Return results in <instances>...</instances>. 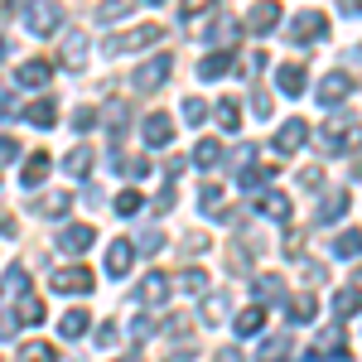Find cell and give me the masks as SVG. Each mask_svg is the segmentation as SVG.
Returning a JSON list of instances; mask_svg holds the SVG:
<instances>
[{
    "mask_svg": "<svg viewBox=\"0 0 362 362\" xmlns=\"http://www.w3.org/2000/svg\"><path fill=\"white\" fill-rule=\"evenodd\" d=\"M362 145V121L348 112H338L334 121H324V136H319V150H329V155H343V150H353Z\"/></svg>",
    "mask_w": 362,
    "mask_h": 362,
    "instance_id": "6da1fadb",
    "label": "cell"
},
{
    "mask_svg": "<svg viewBox=\"0 0 362 362\" xmlns=\"http://www.w3.org/2000/svg\"><path fill=\"white\" fill-rule=\"evenodd\" d=\"M169 73H174V58H169V54H160V58L140 63L136 73H131V87H136V92H155V87L165 83Z\"/></svg>",
    "mask_w": 362,
    "mask_h": 362,
    "instance_id": "7a4b0ae2",
    "label": "cell"
},
{
    "mask_svg": "<svg viewBox=\"0 0 362 362\" xmlns=\"http://www.w3.org/2000/svg\"><path fill=\"white\" fill-rule=\"evenodd\" d=\"M295 44H314V39H324L329 34V20L319 15V10H300L295 20H290V29H285Z\"/></svg>",
    "mask_w": 362,
    "mask_h": 362,
    "instance_id": "3957f363",
    "label": "cell"
},
{
    "mask_svg": "<svg viewBox=\"0 0 362 362\" xmlns=\"http://www.w3.org/2000/svg\"><path fill=\"white\" fill-rule=\"evenodd\" d=\"M165 39V29L160 25H140L136 34H116V39H107V54H126V49H145V44H160Z\"/></svg>",
    "mask_w": 362,
    "mask_h": 362,
    "instance_id": "277c9868",
    "label": "cell"
},
{
    "mask_svg": "<svg viewBox=\"0 0 362 362\" xmlns=\"http://www.w3.org/2000/svg\"><path fill=\"white\" fill-rule=\"evenodd\" d=\"M25 25L34 29V34H54L58 25H63V10H58L54 0H39V5H29V15H25Z\"/></svg>",
    "mask_w": 362,
    "mask_h": 362,
    "instance_id": "5b68a950",
    "label": "cell"
},
{
    "mask_svg": "<svg viewBox=\"0 0 362 362\" xmlns=\"http://www.w3.org/2000/svg\"><path fill=\"white\" fill-rule=\"evenodd\" d=\"M276 25H280V5H276V0H261V5H251V10H247V29H251V34H271Z\"/></svg>",
    "mask_w": 362,
    "mask_h": 362,
    "instance_id": "8992f818",
    "label": "cell"
},
{
    "mask_svg": "<svg viewBox=\"0 0 362 362\" xmlns=\"http://www.w3.org/2000/svg\"><path fill=\"white\" fill-rule=\"evenodd\" d=\"M54 290L58 295H83V290H92V271H83V266L54 271Z\"/></svg>",
    "mask_w": 362,
    "mask_h": 362,
    "instance_id": "52a82bcc",
    "label": "cell"
},
{
    "mask_svg": "<svg viewBox=\"0 0 362 362\" xmlns=\"http://www.w3.org/2000/svg\"><path fill=\"white\" fill-rule=\"evenodd\" d=\"M348 92H353V73H329V78L319 83V102H324V107H338Z\"/></svg>",
    "mask_w": 362,
    "mask_h": 362,
    "instance_id": "ba28073f",
    "label": "cell"
},
{
    "mask_svg": "<svg viewBox=\"0 0 362 362\" xmlns=\"http://www.w3.org/2000/svg\"><path fill=\"white\" fill-rule=\"evenodd\" d=\"M49 78H54V63H44V58H29V63L15 68V83L20 87H44Z\"/></svg>",
    "mask_w": 362,
    "mask_h": 362,
    "instance_id": "9c48e42d",
    "label": "cell"
},
{
    "mask_svg": "<svg viewBox=\"0 0 362 362\" xmlns=\"http://www.w3.org/2000/svg\"><path fill=\"white\" fill-rule=\"evenodd\" d=\"M305 136H309V126L300 121V116H290V121L276 131V150H280V155H290V150H300V145H305Z\"/></svg>",
    "mask_w": 362,
    "mask_h": 362,
    "instance_id": "30bf717a",
    "label": "cell"
},
{
    "mask_svg": "<svg viewBox=\"0 0 362 362\" xmlns=\"http://www.w3.org/2000/svg\"><path fill=\"white\" fill-rule=\"evenodd\" d=\"M92 237H97L92 223H73V227L58 232V251H87V247H92Z\"/></svg>",
    "mask_w": 362,
    "mask_h": 362,
    "instance_id": "8fae6325",
    "label": "cell"
},
{
    "mask_svg": "<svg viewBox=\"0 0 362 362\" xmlns=\"http://www.w3.org/2000/svg\"><path fill=\"white\" fill-rule=\"evenodd\" d=\"M165 295H169V276H165V271H155V276H145L136 285V300H140V305H160Z\"/></svg>",
    "mask_w": 362,
    "mask_h": 362,
    "instance_id": "7c38bea8",
    "label": "cell"
},
{
    "mask_svg": "<svg viewBox=\"0 0 362 362\" xmlns=\"http://www.w3.org/2000/svg\"><path fill=\"white\" fill-rule=\"evenodd\" d=\"M169 140H174V121H169L165 112L145 116V145H155V150H160V145H169Z\"/></svg>",
    "mask_w": 362,
    "mask_h": 362,
    "instance_id": "4fadbf2b",
    "label": "cell"
},
{
    "mask_svg": "<svg viewBox=\"0 0 362 362\" xmlns=\"http://www.w3.org/2000/svg\"><path fill=\"white\" fill-rule=\"evenodd\" d=\"M131 261H136V247H131V242H112V251H107V271H112V276H126Z\"/></svg>",
    "mask_w": 362,
    "mask_h": 362,
    "instance_id": "5bb4252c",
    "label": "cell"
},
{
    "mask_svg": "<svg viewBox=\"0 0 362 362\" xmlns=\"http://www.w3.org/2000/svg\"><path fill=\"white\" fill-rule=\"evenodd\" d=\"M261 362H300V353H295V338H271V343L261 348Z\"/></svg>",
    "mask_w": 362,
    "mask_h": 362,
    "instance_id": "9a60e30c",
    "label": "cell"
},
{
    "mask_svg": "<svg viewBox=\"0 0 362 362\" xmlns=\"http://www.w3.org/2000/svg\"><path fill=\"white\" fill-rule=\"evenodd\" d=\"M276 83H280L285 97H300V92H305V68H300V63H285V68L276 73Z\"/></svg>",
    "mask_w": 362,
    "mask_h": 362,
    "instance_id": "2e32d148",
    "label": "cell"
},
{
    "mask_svg": "<svg viewBox=\"0 0 362 362\" xmlns=\"http://www.w3.org/2000/svg\"><path fill=\"white\" fill-rule=\"evenodd\" d=\"M25 121H29V126H39V131H49V126H54V121H58V107H54V102H49V97H44V102H29Z\"/></svg>",
    "mask_w": 362,
    "mask_h": 362,
    "instance_id": "e0dca14e",
    "label": "cell"
},
{
    "mask_svg": "<svg viewBox=\"0 0 362 362\" xmlns=\"http://www.w3.org/2000/svg\"><path fill=\"white\" fill-rule=\"evenodd\" d=\"M256 208H261L266 218H280V223H290V198H285V194H261V198H256Z\"/></svg>",
    "mask_w": 362,
    "mask_h": 362,
    "instance_id": "ac0fdd59",
    "label": "cell"
},
{
    "mask_svg": "<svg viewBox=\"0 0 362 362\" xmlns=\"http://www.w3.org/2000/svg\"><path fill=\"white\" fill-rule=\"evenodd\" d=\"M227 68H232V58H227V54H208L203 63H198V78H203V83H218Z\"/></svg>",
    "mask_w": 362,
    "mask_h": 362,
    "instance_id": "d6986e66",
    "label": "cell"
},
{
    "mask_svg": "<svg viewBox=\"0 0 362 362\" xmlns=\"http://www.w3.org/2000/svg\"><path fill=\"white\" fill-rule=\"evenodd\" d=\"M343 208H348V194H343V189H334V194L319 203V223H334V218H343Z\"/></svg>",
    "mask_w": 362,
    "mask_h": 362,
    "instance_id": "ffe728a7",
    "label": "cell"
},
{
    "mask_svg": "<svg viewBox=\"0 0 362 362\" xmlns=\"http://www.w3.org/2000/svg\"><path fill=\"white\" fill-rule=\"evenodd\" d=\"M194 165H203V169L223 165V145H218V140H198V150H194Z\"/></svg>",
    "mask_w": 362,
    "mask_h": 362,
    "instance_id": "44dd1931",
    "label": "cell"
},
{
    "mask_svg": "<svg viewBox=\"0 0 362 362\" xmlns=\"http://www.w3.org/2000/svg\"><path fill=\"white\" fill-rule=\"evenodd\" d=\"M87 324H92V319H87V309H73V314H63L58 334H63V338H78V334H87Z\"/></svg>",
    "mask_w": 362,
    "mask_h": 362,
    "instance_id": "7402d4cb",
    "label": "cell"
},
{
    "mask_svg": "<svg viewBox=\"0 0 362 362\" xmlns=\"http://www.w3.org/2000/svg\"><path fill=\"white\" fill-rule=\"evenodd\" d=\"M68 203H73L68 194H49V198H39V203H34V213H44V218H63V213H68Z\"/></svg>",
    "mask_w": 362,
    "mask_h": 362,
    "instance_id": "603a6c76",
    "label": "cell"
},
{
    "mask_svg": "<svg viewBox=\"0 0 362 362\" xmlns=\"http://www.w3.org/2000/svg\"><path fill=\"white\" fill-rule=\"evenodd\" d=\"M116 169L131 174V179H145V174H150V160H145V155H116Z\"/></svg>",
    "mask_w": 362,
    "mask_h": 362,
    "instance_id": "cb8c5ba5",
    "label": "cell"
},
{
    "mask_svg": "<svg viewBox=\"0 0 362 362\" xmlns=\"http://www.w3.org/2000/svg\"><path fill=\"white\" fill-rule=\"evenodd\" d=\"M358 251H362V232H358V227L334 237V256H358Z\"/></svg>",
    "mask_w": 362,
    "mask_h": 362,
    "instance_id": "d4e9b609",
    "label": "cell"
},
{
    "mask_svg": "<svg viewBox=\"0 0 362 362\" xmlns=\"http://www.w3.org/2000/svg\"><path fill=\"white\" fill-rule=\"evenodd\" d=\"M25 285H29V271L15 266V271H5V280H0V295H25Z\"/></svg>",
    "mask_w": 362,
    "mask_h": 362,
    "instance_id": "484cf974",
    "label": "cell"
},
{
    "mask_svg": "<svg viewBox=\"0 0 362 362\" xmlns=\"http://www.w3.org/2000/svg\"><path fill=\"white\" fill-rule=\"evenodd\" d=\"M280 295H285L280 276H256V300H280Z\"/></svg>",
    "mask_w": 362,
    "mask_h": 362,
    "instance_id": "4316f807",
    "label": "cell"
},
{
    "mask_svg": "<svg viewBox=\"0 0 362 362\" xmlns=\"http://www.w3.org/2000/svg\"><path fill=\"white\" fill-rule=\"evenodd\" d=\"M126 10H131V0H102V5H97V25H112Z\"/></svg>",
    "mask_w": 362,
    "mask_h": 362,
    "instance_id": "83f0119b",
    "label": "cell"
},
{
    "mask_svg": "<svg viewBox=\"0 0 362 362\" xmlns=\"http://www.w3.org/2000/svg\"><path fill=\"white\" fill-rule=\"evenodd\" d=\"M261 324H266V314H261V309H242V314H237V334H242V338L261 334Z\"/></svg>",
    "mask_w": 362,
    "mask_h": 362,
    "instance_id": "f1b7e54d",
    "label": "cell"
},
{
    "mask_svg": "<svg viewBox=\"0 0 362 362\" xmlns=\"http://www.w3.org/2000/svg\"><path fill=\"white\" fill-rule=\"evenodd\" d=\"M63 169H68V174H87V169H92V150H87V145H78V150L63 160Z\"/></svg>",
    "mask_w": 362,
    "mask_h": 362,
    "instance_id": "f546056e",
    "label": "cell"
},
{
    "mask_svg": "<svg viewBox=\"0 0 362 362\" xmlns=\"http://www.w3.org/2000/svg\"><path fill=\"white\" fill-rule=\"evenodd\" d=\"M49 165H54V160H49V155L39 150V155H34V160H29V165H25V184H39V179L49 174Z\"/></svg>",
    "mask_w": 362,
    "mask_h": 362,
    "instance_id": "4dcf8cb0",
    "label": "cell"
},
{
    "mask_svg": "<svg viewBox=\"0 0 362 362\" xmlns=\"http://www.w3.org/2000/svg\"><path fill=\"white\" fill-rule=\"evenodd\" d=\"M140 203H145V198H140L136 189H126V194H116V213H121V218H136Z\"/></svg>",
    "mask_w": 362,
    "mask_h": 362,
    "instance_id": "1f68e13d",
    "label": "cell"
},
{
    "mask_svg": "<svg viewBox=\"0 0 362 362\" xmlns=\"http://www.w3.org/2000/svg\"><path fill=\"white\" fill-rule=\"evenodd\" d=\"M218 121H223L227 131H237V126H242V112H237V102H232V97L218 102Z\"/></svg>",
    "mask_w": 362,
    "mask_h": 362,
    "instance_id": "d6a6232c",
    "label": "cell"
},
{
    "mask_svg": "<svg viewBox=\"0 0 362 362\" xmlns=\"http://www.w3.org/2000/svg\"><path fill=\"white\" fill-rule=\"evenodd\" d=\"M314 314H319V305H314V300H309V295H300V300H295V305H290V319H295V324H309V319H314Z\"/></svg>",
    "mask_w": 362,
    "mask_h": 362,
    "instance_id": "836d02e7",
    "label": "cell"
},
{
    "mask_svg": "<svg viewBox=\"0 0 362 362\" xmlns=\"http://www.w3.org/2000/svg\"><path fill=\"white\" fill-rule=\"evenodd\" d=\"M83 49H87V39H83V34H68V44H63V58H68V63L78 68V63H83Z\"/></svg>",
    "mask_w": 362,
    "mask_h": 362,
    "instance_id": "e575fe53",
    "label": "cell"
},
{
    "mask_svg": "<svg viewBox=\"0 0 362 362\" xmlns=\"http://www.w3.org/2000/svg\"><path fill=\"white\" fill-rule=\"evenodd\" d=\"M353 309H358V290H338V295H334V314H343V319H348Z\"/></svg>",
    "mask_w": 362,
    "mask_h": 362,
    "instance_id": "d590c367",
    "label": "cell"
},
{
    "mask_svg": "<svg viewBox=\"0 0 362 362\" xmlns=\"http://www.w3.org/2000/svg\"><path fill=\"white\" fill-rule=\"evenodd\" d=\"M15 319H20V324H39V319H44V305H39V300H25Z\"/></svg>",
    "mask_w": 362,
    "mask_h": 362,
    "instance_id": "8d00e7d4",
    "label": "cell"
},
{
    "mask_svg": "<svg viewBox=\"0 0 362 362\" xmlns=\"http://www.w3.org/2000/svg\"><path fill=\"white\" fill-rule=\"evenodd\" d=\"M179 285H184L189 295H198V290H208V276H203V271H184V276H179Z\"/></svg>",
    "mask_w": 362,
    "mask_h": 362,
    "instance_id": "74e56055",
    "label": "cell"
},
{
    "mask_svg": "<svg viewBox=\"0 0 362 362\" xmlns=\"http://www.w3.org/2000/svg\"><path fill=\"white\" fill-rule=\"evenodd\" d=\"M25 362H54V348H49V343H29Z\"/></svg>",
    "mask_w": 362,
    "mask_h": 362,
    "instance_id": "f35d334b",
    "label": "cell"
},
{
    "mask_svg": "<svg viewBox=\"0 0 362 362\" xmlns=\"http://www.w3.org/2000/svg\"><path fill=\"white\" fill-rule=\"evenodd\" d=\"M20 334V319H15V309H0V338H15Z\"/></svg>",
    "mask_w": 362,
    "mask_h": 362,
    "instance_id": "ab89813d",
    "label": "cell"
},
{
    "mask_svg": "<svg viewBox=\"0 0 362 362\" xmlns=\"http://www.w3.org/2000/svg\"><path fill=\"white\" fill-rule=\"evenodd\" d=\"M107 126H112V131H121V126H126V107H121V102H107Z\"/></svg>",
    "mask_w": 362,
    "mask_h": 362,
    "instance_id": "60d3db41",
    "label": "cell"
},
{
    "mask_svg": "<svg viewBox=\"0 0 362 362\" xmlns=\"http://www.w3.org/2000/svg\"><path fill=\"white\" fill-rule=\"evenodd\" d=\"M160 242H165V232H160V227L140 232V251H160Z\"/></svg>",
    "mask_w": 362,
    "mask_h": 362,
    "instance_id": "b9f144b4",
    "label": "cell"
},
{
    "mask_svg": "<svg viewBox=\"0 0 362 362\" xmlns=\"http://www.w3.org/2000/svg\"><path fill=\"white\" fill-rule=\"evenodd\" d=\"M232 39H237V25L232 20H223V25L213 29V44H232Z\"/></svg>",
    "mask_w": 362,
    "mask_h": 362,
    "instance_id": "7bdbcfd3",
    "label": "cell"
},
{
    "mask_svg": "<svg viewBox=\"0 0 362 362\" xmlns=\"http://www.w3.org/2000/svg\"><path fill=\"white\" fill-rule=\"evenodd\" d=\"M20 155V140H10V136H0V165H10Z\"/></svg>",
    "mask_w": 362,
    "mask_h": 362,
    "instance_id": "ee69618b",
    "label": "cell"
},
{
    "mask_svg": "<svg viewBox=\"0 0 362 362\" xmlns=\"http://www.w3.org/2000/svg\"><path fill=\"white\" fill-rule=\"evenodd\" d=\"M218 0H184V20H194V15H203V10H213Z\"/></svg>",
    "mask_w": 362,
    "mask_h": 362,
    "instance_id": "f6af8a7d",
    "label": "cell"
},
{
    "mask_svg": "<svg viewBox=\"0 0 362 362\" xmlns=\"http://www.w3.org/2000/svg\"><path fill=\"white\" fill-rule=\"evenodd\" d=\"M319 179H324V169H319V165L300 169V184H305V189H319Z\"/></svg>",
    "mask_w": 362,
    "mask_h": 362,
    "instance_id": "bcb514c9",
    "label": "cell"
},
{
    "mask_svg": "<svg viewBox=\"0 0 362 362\" xmlns=\"http://www.w3.org/2000/svg\"><path fill=\"white\" fill-rule=\"evenodd\" d=\"M203 208H218V198H223V189H218V184H203Z\"/></svg>",
    "mask_w": 362,
    "mask_h": 362,
    "instance_id": "7dc6e473",
    "label": "cell"
},
{
    "mask_svg": "<svg viewBox=\"0 0 362 362\" xmlns=\"http://www.w3.org/2000/svg\"><path fill=\"white\" fill-rule=\"evenodd\" d=\"M92 343H102V348H112V343H116V324H102V329H97V338H92Z\"/></svg>",
    "mask_w": 362,
    "mask_h": 362,
    "instance_id": "c3c4849f",
    "label": "cell"
},
{
    "mask_svg": "<svg viewBox=\"0 0 362 362\" xmlns=\"http://www.w3.org/2000/svg\"><path fill=\"white\" fill-rule=\"evenodd\" d=\"M184 121H203V102H198V97L184 102Z\"/></svg>",
    "mask_w": 362,
    "mask_h": 362,
    "instance_id": "681fc988",
    "label": "cell"
},
{
    "mask_svg": "<svg viewBox=\"0 0 362 362\" xmlns=\"http://www.w3.org/2000/svg\"><path fill=\"white\" fill-rule=\"evenodd\" d=\"M73 126H78V131H87V126H97V112H92V107H83V112L73 116Z\"/></svg>",
    "mask_w": 362,
    "mask_h": 362,
    "instance_id": "f907efd6",
    "label": "cell"
},
{
    "mask_svg": "<svg viewBox=\"0 0 362 362\" xmlns=\"http://www.w3.org/2000/svg\"><path fill=\"white\" fill-rule=\"evenodd\" d=\"M20 112V107H15V97H10V92H0V116H15Z\"/></svg>",
    "mask_w": 362,
    "mask_h": 362,
    "instance_id": "816d5d0a",
    "label": "cell"
},
{
    "mask_svg": "<svg viewBox=\"0 0 362 362\" xmlns=\"http://www.w3.org/2000/svg\"><path fill=\"white\" fill-rule=\"evenodd\" d=\"M338 10L343 15H362V0H338Z\"/></svg>",
    "mask_w": 362,
    "mask_h": 362,
    "instance_id": "f5cc1de1",
    "label": "cell"
},
{
    "mask_svg": "<svg viewBox=\"0 0 362 362\" xmlns=\"http://www.w3.org/2000/svg\"><path fill=\"white\" fill-rule=\"evenodd\" d=\"M324 362H353V358H348V353H329Z\"/></svg>",
    "mask_w": 362,
    "mask_h": 362,
    "instance_id": "db71d44e",
    "label": "cell"
},
{
    "mask_svg": "<svg viewBox=\"0 0 362 362\" xmlns=\"http://www.w3.org/2000/svg\"><path fill=\"white\" fill-rule=\"evenodd\" d=\"M0 232H15V223H10V218H5V213H0Z\"/></svg>",
    "mask_w": 362,
    "mask_h": 362,
    "instance_id": "11a10c76",
    "label": "cell"
},
{
    "mask_svg": "<svg viewBox=\"0 0 362 362\" xmlns=\"http://www.w3.org/2000/svg\"><path fill=\"white\" fill-rule=\"evenodd\" d=\"M218 362H242V358H237V353H218Z\"/></svg>",
    "mask_w": 362,
    "mask_h": 362,
    "instance_id": "9f6ffc18",
    "label": "cell"
},
{
    "mask_svg": "<svg viewBox=\"0 0 362 362\" xmlns=\"http://www.w3.org/2000/svg\"><path fill=\"white\" fill-rule=\"evenodd\" d=\"M10 10H15V0H0V15H10Z\"/></svg>",
    "mask_w": 362,
    "mask_h": 362,
    "instance_id": "6f0895ef",
    "label": "cell"
},
{
    "mask_svg": "<svg viewBox=\"0 0 362 362\" xmlns=\"http://www.w3.org/2000/svg\"><path fill=\"white\" fill-rule=\"evenodd\" d=\"M353 290H358V295H362V271H358V276H353Z\"/></svg>",
    "mask_w": 362,
    "mask_h": 362,
    "instance_id": "680465c9",
    "label": "cell"
},
{
    "mask_svg": "<svg viewBox=\"0 0 362 362\" xmlns=\"http://www.w3.org/2000/svg\"><path fill=\"white\" fill-rule=\"evenodd\" d=\"M5 49H10V44H5V34H0V58H5Z\"/></svg>",
    "mask_w": 362,
    "mask_h": 362,
    "instance_id": "91938a15",
    "label": "cell"
},
{
    "mask_svg": "<svg viewBox=\"0 0 362 362\" xmlns=\"http://www.w3.org/2000/svg\"><path fill=\"white\" fill-rule=\"evenodd\" d=\"M145 5H165V0H145Z\"/></svg>",
    "mask_w": 362,
    "mask_h": 362,
    "instance_id": "94428289",
    "label": "cell"
},
{
    "mask_svg": "<svg viewBox=\"0 0 362 362\" xmlns=\"http://www.w3.org/2000/svg\"><path fill=\"white\" fill-rule=\"evenodd\" d=\"M121 362H140V358H121Z\"/></svg>",
    "mask_w": 362,
    "mask_h": 362,
    "instance_id": "6125c7cd",
    "label": "cell"
}]
</instances>
